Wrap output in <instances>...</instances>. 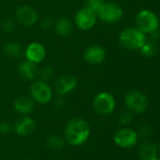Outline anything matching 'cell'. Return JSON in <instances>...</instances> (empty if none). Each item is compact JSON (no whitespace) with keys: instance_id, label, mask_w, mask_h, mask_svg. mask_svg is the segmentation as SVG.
<instances>
[{"instance_id":"f1b7e54d","label":"cell","mask_w":160,"mask_h":160,"mask_svg":"<svg viewBox=\"0 0 160 160\" xmlns=\"http://www.w3.org/2000/svg\"><path fill=\"white\" fill-rule=\"evenodd\" d=\"M64 103H65V101H64V98H63V97H59L58 96V98L55 100V102H54V105H55V107H56V109H61V108H63V106H64Z\"/></svg>"},{"instance_id":"d4e9b609","label":"cell","mask_w":160,"mask_h":160,"mask_svg":"<svg viewBox=\"0 0 160 160\" xmlns=\"http://www.w3.org/2000/svg\"><path fill=\"white\" fill-rule=\"evenodd\" d=\"M54 20L51 16H44L41 22H40V27L44 30V31H47L49 29H51L53 26H54Z\"/></svg>"},{"instance_id":"9c48e42d","label":"cell","mask_w":160,"mask_h":160,"mask_svg":"<svg viewBox=\"0 0 160 160\" xmlns=\"http://www.w3.org/2000/svg\"><path fill=\"white\" fill-rule=\"evenodd\" d=\"M114 142L121 148H131L135 146L139 141L137 131L129 128H123L119 129L114 135Z\"/></svg>"},{"instance_id":"d6a6232c","label":"cell","mask_w":160,"mask_h":160,"mask_svg":"<svg viewBox=\"0 0 160 160\" xmlns=\"http://www.w3.org/2000/svg\"><path fill=\"white\" fill-rule=\"evenodd\" d=\"M158 151H159V152H160V144H159V145H158Z\"/></svg>"},{"instance_id":"7a4b0ae2","label":"cell","mask_w":160,"mask_h":160,"mask_svg":"<svg viewBox=\"0 0 160 160\" xmlns=\"http://www.w3.org/2000/svg\"><path fill=\"white\" fill-rule=\"evenodd\" d=\"M145 42V34L137 27L125 28L119 35V43L127 50H140Z\"/></svg>"},{"instance_id":"5bb4252c","label":"cell","mask_w":160,"mask_h":160,"mask_svg":"<svg viewBox=\"0 0 160 160\" xmlns=\"http://www.w3.org/2000/svg\"><path fill=\"white\" fill-rule=\"evenodd\" d=\"M35 128H36V123L28 115L18 118L12 126V130L15 132L16 135L20 137L30 136L34 132Z\"/></svg>"},{"instance_id":"30bf717a","label":"cell","mask_w":160,"mask_h":160,"mask_svg":"<svg viewBox=\"0 0 160 160\" xmlns=\"http://www.w3.org/2000/svg\"><path fill=\"white\" fill-rule=\"evenodd\" d=\"M16 21L24 26H33L37 23L39 16L37 11L30 6L24 5L19 7L15 12Z\"/></svg>"},{"instance_id":"ba28073f","label":"cell","mask_w":160,"mask_h":160,"mask_svg":"<svg viewBox=\"0 0 160 160\" xmlns=\"http://www.w3.org/2000/svg\"><path fill=\"white\" fill-rule=\"evenodd\" d=\"M97 19L98 18L95 11L87 7H83L74 16V23L80 30L88 31L96 24Z\"/></svg>"},{"instance_id":"f546056e","label":"cell","mask_w":160,"mask_h":160,"mask_svg":"<svg viewBox=\"0 0 160 160\" xmlns=\"http://www.w3.org/2000/svg\"><path fill=\"white\" fill-rule=\"evenodd\" d=\"M150 35H151V41H152L153 43H155V44H156V42L159 39V37H160L159 31H158V30H157V31H155V32L151 33Z\"/></svg>"},{"instance_id":"44dd1931","label":"cell","mask_w":160,"mask_h":160,"mask_svg":"<svg viewBox=\"0 0 160 160\" xmlns=\"http://www.w3.org/2000/svg\"><path fill=\"white\" fill-rule=\"evenodd\" d=\"M140 50H141V53L145 57H152L157 53L156 44L153 43L152 41H146Z\"/></svg>"},{"instance_id":"8fae6325","label":"cell","mask_w":160,"mask_h":160,"mask_svg":"<svg viewBox=\"0 0 160 160\" xmlns=\"http://www.w3.org/2000/svg\"><path fill=\"white\" fill-rule=\"evenodd\" d=\"M77 85V79L71 74L59 76L55 82V91L59 97H64L73 92Z\"/></svg>"},{"instance_id":"9a60e30c","label":"cell","mask_w":160,"mask_h":160,"mask_svg":"<svg viewBox=\"0 0 160 160\" xmlns=\"http://www.w3.org/2000/svg\"><path fill=\"white\" fill-rule=\"evenodd\" d=\"M13 109L17 113L23 116L29 115L35 109V102L31 98L20 97L14 100Z\"/></svg>"},{"instance_id":"e0dca14e","label":"cell","mask_w":160,"mask_h":160,"mask_svg":"<svg viewBox=\"0 0 160 160\" xmlns=\"http://www.w3.org/2000/svg\"><path fill=\"white\" fill-rule=\"evenodd\" d=\"M54 29L58 36L69 37L74 31V23L69 18L61 17L55 21Z\"/></svg>"},{"instance_id":"3957f363","label":"cell","mask_w":160,"mask_h":160,"mask_svg":"<svg viewBox=\"0 0 160 160\" xmlns=\"http://www.w3.org/2000/svg\"><path fill=\"white\" fill-rule=\"evenodd\" d=\"M30 98L34 102L41 105L49 103L53 99V90L47 82L42 80L34 81L29 87Z\"/></svg>"},{"instance_id":"603a6c76","label":"cell","mask_w":160,"mask_h":160,"mask_svg":"<svg viewBox=\"0 0 160 160\" xmlns=\"http://www.w3.org/2000/svg\"><path fill=\"white\" fill-rule=\"evenodd\" d=\"M133 114L130 111H124L119 115V123L124 127L129 126L133 121Z\"/></svg>"},{"instance_id":"1f68e13d","label":"cell","mask_w":160,"mask_h":160,"mask_svg":"<svg viewBox=\"0 0 160 160\" xmlns=\"http://www.w3.org/2000/svg\"><path fill=\"white\" fill-rule=\"evenodd\" d=\"M23 160H32V159H30V158H25V159H23Z\"/></svg>"},{"instance_id":"484cf974","label":"cell","mask_w":160,"mask_h":160,"mask_svg":"<svg viewBox=\"0 0 160 160\" xmlns=\"http://www.w3.org/2000/svg\"><path fill=\"white\" fill-rule=\"evenodd\" d=\"M153 132V129L152 128L148 125V124H145V125H142L141 127H140L139 128V132L138 133V136L140 137H142V138H147V137H150L151 134Z\"/></svg>"},{"instance_id":"7c38bea8","label":"cell","mask_w":160,"mask_h":160,"mask_svg":"<svg viewBox=\"0 0 160 160\" xmlns=\"http://www.w3.org/2000/svg\"><path fill=\"white\" fill-rule=\"evenodd\" d=\"M107 52L98 44H92L87 47L83 52L84 60L91 65H99L106 60Z\"/></svg>"},{"instance_id":"836d02e7","label":"cell","mask_w":160,"mask_h":160,"mask_svg":"<svg viewBox=\"0 0 160 160\" xmlns=\"http://www.w3.org/2000/svg\"><path fill=\"white\" fill-rule=\"evenodd\" d=\"M58 160H61V159H58Z\"/></svg>"},{"instance_id":"52a82bcc","label":"cell","mask_w":160,"mask_h":160,"mask_svg":"<svg viewBox=\"0 0 160 160\" xmlns=\"http://www.w3.org/2000/svg\"><path fill=\"white\" fill-rule=\"evenodd\" d=\"M93 109L100 115H108L116 108V99L109 92H100L93 98Z\"/></svg>"},{"instance_id":"83f0119b","label":"cell","mask_w":160,"mask_h":160,"mask_svg":"<svg viewBox=\"0 0 160 160\" xmlns=\"http://www.w3.org/2000/svg\"><path fill=\"white\" fill-rule=\"evenodd\" d=\"M12 130V127L8 122H1L0 123V134L7 135Z\"/></svg>"},{"instance_id":"d6986e66","label":"cell","mask_w":160,"mask_h":160,"mask_svg":"<svg viewBox=\"0 0 160 160\" xmlns=\"http://www.w3.org/2000/svg\"><path fill=\"white\" fill-rule=\"evenodd\" d=\"M4 53L10 59H19L24 54V50L20 43L9 41L7 42L4 46Z\"/></svg>"},{"instance_id":"6da1fadb","label":"cell","mask_w":160,"mask_h":160,"mask_svg":"<svg viewBox=\"0 0 160 160\" xmlns=\"http://www.w3.org/2000/svg\"><path fill=\"white\" fill-rule=\"evenodd\" d=\"M90 124L83 118L74 117L69 120L64 128L65 142L71 146L84 144L91 136Z\"/></svg>"},{"instance_id":"2e32d148","label":"cell","mask_w":160,"mask_h":160,"mask_svg":"<svg viewBox=\"0 0 160 160\" xmlns=\"http://www.w3.org/2000/svg\"><path fill=\"white\" fill-rule=\"evenodd\" d=\"M39 68L37 64L29 62L27 60L20 62L18 65V72L19 74L27 81H34L39 76Z\"/></svg>"},{"instance_id":"8992f818","label":"cell","mask_w":160,"mask_h":160,"mask_svg":"<svg viewBox=\"0 0 160 160\" xmlns=\"http://www.w3.org/2000/svg\"><path fill=\"white\" fill-rule=\"evenodd\" d=\"M124 104L128 111L135 113H142L149 107V99L145 94L141 91L133 90L124 97Z\"/></svg>"},{"instance_id":"ac0fdd59","label":"cell","mask_w":160,"mask_h":160,"mask_svg":"<svg viewBox=\"0 0 160 160\" xmlns=\"http://www.w3.org/2000/svg\"><path fill=\"white\" fill-rule=\"evenodd\" d=\"M158 148L152 142H143L139 150V156L141 160H152L157 157Z\"/></svg>"},{"instance_id":"277c9868","label":"cell","mask_w":160,"mask_h":160,"mask_svg":"<svg viewBox=\"0 0 160 160\" xmlns=\"http://www.w3.org/2000/svg\"><path fill=\"white\" fill-rule=\"evenodd\" d=\"M97 18L107 23H115L124 15L121 5L115 2H103L96 11Z\"/></svg>"},{"instance_id":"ffe728a7","label":"cell","mask_w":160,"mask_h":160,"mask_svg":"<svg viewBox=\"0 0 160 160\" xmlns=\"http://www.w3.org/2000/svg\"><path fill=\"white\" fill-rule=\"evenodd\" d=\"M65 143L66 142H65L64 138H62L58 135H56V134L50 135L46 139V142H45L46 147L52 151H58V150L63 149L65 146Z\"/></svg>"},{"instance_id":"4fadbf2b","label":"cell","mask_w":160,"mask_h":160,"mask_svg":"<svg viewBox=\"0 0 160 160\" xmlns=\"http://www.w3.org/2000/svg\"><path fill=\"white\" fill-rule=\"evenodd\" d=\"M25 60L32 62L34 64H40L46 57L45 47L40 42H31L27 45V47L25 50Z\"/></svg>"},{"instance_id":"4dcf8cb0","label":"cell","mask_w":160,"mask_h":160,"mask_svg":"<svg viewBox=\"0 0 160 160\" xmlns=\"http://www.w3.org/2000/svg\"><path fill=\"white\" fill-rule=\"evenodd\" d=\"M152 160H160V158H157H157H153V159H152Z\"/></svg>"},{"instance_id":"cb8c5ba5","label":"cell","mask_w":160,"mask_h":160,"mask_svg":"<svg viewBox=\"0 0 160 160\" xmlns=\"http://www.w3.org/2000/svg\"><path fill=\"white\" fill-rule=\"evenodd\" d=\"M1 28H2V31L5 32V33H7V34L11 33L15 29V21L12 20V19H10V18L5 19L2 22Z\"/></svg>"},{"instance_id":"5b68a950","label":"cell","mask_w":160,"mask_h":160,"mask_svg":"<svg viewBox=\"0 0 160 160\" xmlns=\"http://www.w3.org/2000/svg\"><path fill=\"white\" fill-rule=\"evenodd\" d=\"M137 28L144 34H151L159 28V19L157 15L149 9L141 10L136 17Z\"/></svg>"},{"instance_id":"4316f807","label":"cell","mask_w":160,"mask_h":160,"mask_svg":"<svg viewBox=\"0 0 160 160\" xmlns=\"http://www.w3.org/2000/svg\"><path fill=\"white\" fill-rule=\"evenodd\" d=\"M103 2H104L103 0H85V7L96 12Z\"/></svg>"},{"instance_id":"7402d4cb","label":"cell","mask_w":160,"mask_h":160,"mask_svg":"<svg viewBox=\"0 0 160 160\" xmlns=\"http://www.w3.org/2000/svg\"><path fill=\"white\" fill-rule=\"evenodd\" d=\"M39 75L41 77V80L48 82L54 77L55 70L53 69V68L51 66H45L39 71Z\"/></svg>"}]
</instances>
